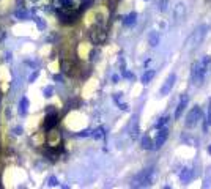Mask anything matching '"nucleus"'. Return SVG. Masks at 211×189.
I'll use <instances>...</instances> for the list:
<instances>
[{
    "label": "nucleus",
    "mask_w": 211,
    "mask_h": 189,
    "mask_svg": "<svg viewBox=\"0 0 211 189\" xmlns=\"http://www.w3.org/2000/svg\"><path fill=\"white\" fill-rule=\"evenodd\" d=\"M142 148H145V150H151V148H154V144L151 142V139L148 137V136L142 139Z\"/></svg>",
    "instance_id": "obj_17"
},
{
    "label": "nucleus",
    "mask_w": 211,
    "mask_h": 189,
    "mask_svg": "<svg viewBox=\"0 0 211 189\" xmlns=\"http://www.w3.org/2000/svg\"><path fill=\"white\" fill-rule=\"evenodd\" d=\"M202 120V109L199 106H194L189 114L186 115V128H194V126H197V123Z\"/></svg>",
    "instance_id": "obj_4"
},
{
    "label": "nucleus",
    "mask_w": 211,
    "mask_h": 189,
    "mask_svg": "<svg viewBox=\"0 0 211 189\" xmlns=\"http://www.w3.org/2000/svg\"><path fill=\"white\" fill-rule=\"evenodd\" d=\"M151 180H153V169H145L139 175H136V178L132 180V186L143 187V186L151 184Z\"/></svg>",
    "instance_id": "obj_3"
},
{
    "label": "nucleus",
    "mask_w": 211,
    "mask_h": 189,
    "mask_svg": "<svg viewBox=\"0 0 211 189\" xmlns=\"http://www.w3.org/2000/svg\"><path fill=\"white\" fill-rule=\"evenodd\" d=\"M74 69H76V65L71 60H63V71L66 74H74Z\"/></svg>",
    "instance_id": "obj_10"
},
{
    "label": "nucleus",
    "mask_w": 211,
    "mask_h": 189,
    "mask_svg": "<svg viewBox=\"0 0 211 189\" xmlns=\"http://www.w3.org/2000/svg\"><path fill=\"white\" fill-rule=\"evenodd\" d=\"M169 137V129L167 128H161L159 132H158V136H156V140H154V148H161L164 145V142L167 140Z\"/></svg>",
    "instance_id": "obj_7"
},
{
    "label": "nucleus",
    "mask_w": 211,
    "mask_h": 189,
    "mask_svg": "<svg viewBox=\"0 0 211 189\" xmlns=\"http://www.w3.org/2000/svg\"><path fill=\"white\" fill-rule=\"evenodd\" d=\"M206 33H208V25H206V24H202V25H199V27L189 35V38H187V41H186V49H187V51L197 49V47L202 44V41L205 39Z\"/></svg>",
    "instance_id": "obj_1"
},
{
    "label": "nucleus",
    "mask_w": 211,
    "mask_h": 189,
    "mask_svg": "<svg viewBox=\"0 0 211 189\" xmlns=\"http://www.w3.org/2000/svg\"><path fill=\"white\" fill-rule=\"evenodd\" d=\"M175 18L180 21L181 18H184V5L183 3H178L175 6Z\"/></svg>",
    "instance_id": "obj_15"
},
{
    "label": "nucleus",
    "mask_w": 211,
    "mask_h": 189,
    "mask_svg": "<svg viewBox=\"0 0 211 189\" xmlns=\"http://www.w3.org/2000/svg\"><path fill=\"white\" fill-rule=\"evenodd\" d=\"M211 186V167L206 169L205 178H203V187H209Z\"/></svg>",
    "instance_id": "obj_18"
},
{
    "label": "nucleus",
    "mask_w": 211,
    "mask_h": 189,
    "mask_svg": "<svg viewBox=\"0 0 211 189\" xmlns=\"http://www.w3.org/2000/svg\"><path fill=\"white\" fill-rule=\"evenodd\" d=\"M136 19H137V14L136 13H131V14H128L126 18H124V25H134L136 24Z\"/></svg>",
    "instance_id": "obj_16"
},
{
    "label": "nucleus",
    "mask_w": 211,
    "mask_h": 189,
    "mask_svg": "<svg viewBox=\"0 0 211 189\" xmlns=\"http://www.w3.org/2000/svg\"><path fill=\"white\" fill-rule=\"evenodd\" d=\"M208 153H209V154H211V145H209V147H208Z\"/></svg>",
    "instance_id": "obj_21"
},
{
    "label": "nucleus",
    "mask_w": 211,
    "mask_h": 189,
    "mask_svg": "<svg viewBox=\"0 0 211 189\" xmlns=\"http://www.w3.org/2000/svg\"><path fill=\"white\" fill-rule=\"evenodd\" d=\"M148 41H150V46L151 47H156L159 44V35L156 33V31H151L150 36H148Z\"/></svg>",
    "instance_id": "obj_13"
},
{
    "label": "nucleus",
    "mask_w": 211,
    "mask_h": 189,
    "mask_svg": "<svg viewBox=\"0 0 211 189\" xmlns=\"http://www.w3.org/2000/svg\"><path fill=\"white\" fill-rule=\"evenodd\" d=\"M192 178H194V172H192V169H183L181 173H180V180H181L183 183H189Z\"/></svg>",
    "instance_id": "obj_9"
},
{
    "label": "nucleus",
    "mask_w": 211,
    "mask_h": 189,
    "mask_svg": "<svg viewBox=\"0 0 211 189\" xmlns=\"http://www.w3.org/2000/svg\"><path fill=\"white\" fill-rule=\"evenodd\" d=\"M208 68L203 66L202 61H194L192 63V68H191V77H192V82L195 85H202L203 81H205V74H206Z\"/></svg>",
    "instance_id": "obj_2"
},
{
    "label": "nucleus",
    "mask_w": 211,
    "mask_h": 189,
    "mask_svg": "<svg viewBox=\"0 0 211 189\" xmlns=\"http://www.w3.org/2000/svg\"><path fill=\"white\" fill-rule=\"evenodd\" d=\"M187 101H189V96H187V94L184 93L183 96H181V99H180L178 106H176V110H175V120H180V117L183 115L184 109H186V106H187Z\"/></svg>",
    "instance_id": "obj_6"
},
{
    "label": "nucleus",
    "mask_w": 211,
    "mask_h": 189,
    "mask_svg": "<svg viewBox=\"0 0 211 189\" xmlns=\"http://www.w3.org/2000/svg\"><path fill=\"white\" fill-rule=\"evenodd\" d=\"M208 126H211V98L208 101V112H206V120H205V124H203V131H208Z\"/></svg>",
    "instance_id": "obj_12"
},
{
    "label": "nucleus",
    "mask_w": 211,
    "mask_h": 189,
    "mask_svg": "<svg viewBox=\"0 0 211 189\" xmlns=\"http://www.w3.org/2000/svg\"><path fill=\"white\" fill-rule=\"evenodd\" d=\"M169 121V117H162V118H159V121L156 123V128H162L164 124H166Z\"/></svg>",
    "instance_id": "obj_19"
},
{
    "label": "nucleus",
    "mask_w": 211,
    "mask_h": 189,
    "mask_svg": "<svg viewBox=\"0 0 211 189\" xmlns=\"http://www.w3.org/2000/svg\"><path fill=\"white\" fill-rule=\"evenodd\" d=\"M167 5H169V0H159V8H161V11H166V10H167Z\"/></svg>",
    "instance_id": "obj_20"
},
{
    "label": "nucleus",
    "mask_w": 211,
    "mask_h": 189,
    "mask_svg": "<svg viewBox=\"0 0 211 189\" xmlns=\"http://www.w3.org/2000/svg\"><path fill=\"white\" fill-rule=\"evenodd\" d=\"M91 38H93V41L95 43H103L104 39H106V31L104 28H95L91 31Z\"/></svg>",
    "instance_id": "obj_8"
},
{
    "label": "nucleus",
    "mask_w": 211,
    "mask_h": 189,
    "mask_svg": "<svg viewBox=\"0 0 211 189\" xmlns=\"http://www.w3.org/2000/svg\"><path fill=\"white\" fill-rule=\"evenodd\" d=\"M154 74H156V73H154L153 69H148L147 73H143V76H142V84L147 85L148 82H151V79L154 77Z\"/></svg>",
    "instance_id": "obj_14"
},
{
    "label": "nucleus",
    "mask_w": 211,
    "mask_h": 189,
    "mask_svg": "<svg viewBox=\"0 0 211 189\" xmlns=\"http://www.w3.org/2000/svg\"><path fill=\"white\" fill-rule=\"evenodd\" d=\"M175 81H176V74L175 73H172L167 76V79L164 81L162 87H161V96H167V94L172 91V88H173V85H175Z\"/></svg>",
    "instance_id": "obj_5"
},
{
    "label": "nucleus",
    "mask_w": 211,
    "mask_h": 189,
    "mask_svg": "<svg viewBox=\"0 0 211 189\" xmlns=\"http://www.w3.org/2000/svg\"><path fill=\"white\" fill-rule=\"evenodd\" d=\"M57 123V114H49L48 117H46V121H44V126H46V128H52V126L54 124H55Z\"/></svg>",
    "instance_id": "obj_11"
}]
</instances>
